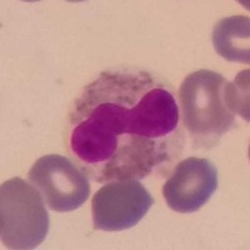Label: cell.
Returning <instances> with one entry per match:
<instances>
[{"label": "cell", "instance_id": "4", "mask_svg": "<svg viewBox=\"0 0 250 250\" xmlns=\"http://www.w3.org/2000/svg\"><path fill=\"white\" fill-rule=\"evenodd\" d=\"M28 178L54 211L75 210L90 195L88 175L66 156L58 154L42 156L33 164Z\"/></svg>", "mask_w": 250, "mask_h": 250}, {"label": "cell", "instance_id": "3", "mask_svg": "<svg viewBox=\"0 0 250 250\" xmlns=\"http://www.w3.org/2000/svg\"><path fill=\"white\" fill-rule=\"evenodd\" d=\"M49 231V215L42 194L21 178H12L0 188V236L8 249L39 247Z\"/></svg>", "mask_w": 250, "mask_h": 250}, {"label": "cell", "instance_id": "1", "mask_svg": "<svg viewBox=\"0 0 250 250\" xmlns=\"http://www.w3.org/2000/svg\"><path fill=\"white\" fill-rule=\"evenodd\" d=\"M69 153L98 183L143 179L183 153L185 137L175 93L139 68L100 73L84 86L68 117Z\"/></svg>", "mask_w": 250, "mask_h": 250}, {"label": "cell", "instance_id": "2", "mask_svg": "<svg viewBox=\"0 0 250 250\" xmlns=\"http://www.w3.org/2000/svg\"><path fill=\"white\" fill-rule=\"evenodd\" d=\"M229 85L222 74L200 69L188 75L179 89L183 124L194 148L211 149L235 124Z\"/></svg>", "mask_w": 250, "mask_h": 250}, {"label": "cell", "instance_id": "6", "mask_svg": "<svg viewBox=\"0 0 250 250\" xmlns=\"http://www.w3.org/2000/svg\"><path fill=\"white\" fill-rule=\"evenodd\" d=\"M216 188L215 165L204 158L191 156L178 163L163 187V196L171 210L190 214L207 204Z\"/></svg>", "mask_w": 250, "mask_h": 250}, {"label": "cell", "instance_id": "5", "mask_svg": "<svg viewBox=\"0 0 250 250\" xmlns=\"http://www.w3.org/2000/svg\"><path fill=\"white\" fill-rule=\"evenodd\" d=\"M153 204V196L139 180L109 182L93 196L94 228L104 231L130 229L146 215Z\"/></svg>", "mask_w": 250, "mask_h": 250}, {"label": "cell", "instance_id": "7", "mask_svg": "<svg viewBox=\"0 0 250 250\" xmlns=\"http://www.w3.org/2000/svg\"><path fill=\"white\" fill-rule=\"evenodd\" d=\"M250 20L245 15L223 18L213 30V44L216 53L228 62L249 64Z\"/></svg>", "mask_w": 250, "mask_h": 250}]
</instances>
